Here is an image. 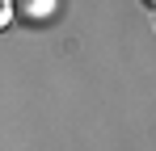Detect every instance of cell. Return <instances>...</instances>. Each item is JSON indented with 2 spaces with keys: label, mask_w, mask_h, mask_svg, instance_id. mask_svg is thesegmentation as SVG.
Returning a JSON list of instances; mask_svg holds the SVG:
<instances>
[{
  "label": "cell",
  "mask_w": 156,
  "mask_h": 151,
  "mask_svg": "<svg viewBox=\"0 0 156 151\" xmlns=\"http://www.w3.org/2000/svg\"><path fill=\"white\" fill-rule=\"evenodd\" d=\"M13 21V8H9V0H0V29Z\"/></svg>",
  "instance_id": "obj_1"
},
{
  "label": "cell",
  "mask_w": 156,
  "mask_h": 151,
  "mask_svg": "<svg viewBox=\"0 0 156 151\" xmlns=\"http://www.w3.org/2000/svg\"><path fill=\"white\" fill-rule=\"evenodd\" d=\"M144 8H156V0H144Z\"/></svg>",
  "instance_id": "obj_2"
}]
</instances>
